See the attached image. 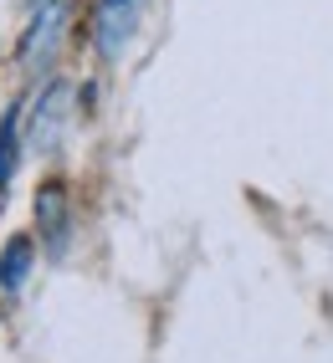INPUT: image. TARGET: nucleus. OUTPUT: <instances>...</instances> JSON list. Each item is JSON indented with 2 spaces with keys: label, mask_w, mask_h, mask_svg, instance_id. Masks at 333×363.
<instances>
[{
  "label": "nucleus",
  "mask_w": 333,
  "mask_h": 363,
  "mask_svg": "<svg viewBox=\"0 0 333 363\" xmlns=\"http://www.w3.org/2000/svg\"><path fill=\"white\" fill-rule=\"evenodd\" d=\"M72 16H77V0H41V6H31V21L21 31V72H46L62 57Z\"/></svg>",
  "instance_id": "obj_1"
},
{
  "label": "nucleus",
  "mask_w": 333,
  "mask_h": 363,
  "mask_svg": "<svg viewBox=\"0 0 333 363\" xmlns=\"http://www.w3.org/2000/svg\"><path fill=\"white\" fill-rule=\"evenodd\" d=\"M67 113H72V82L52 77V82L36 92L31 108H21V138H26L31 149L52 154L57 143H62V133H67Z\"/></svg>",
  "instance_id": "obj_2"
},
{
  "label": "nucleus",
  "mask_w": 333,
  "mask_h": 363,
  "mask_svg": "<svg viewBox=\"0 0 333 363\" xmlns=\"http://www.w3.org/2000/svg\"><path fill=\"white\" fill-rule=\"evenodd\" d=\"M144 6L149 0H98V11H92V46H98L103 62H118L129 52L138 21H144Z\"/></svg>",
  "instance_id": "obj_3"
},
{
  "label": "nucleus",
  "mask_w": 333,
  "mask_h": 363,
  "mask_svg": "<svg viewBox=\"0 0 333 363\" xmlns=\"http://www.w3.org/2000/svg\"><path fill=\"white\" fill-rule=\"evenodd\" d=\"M36 235L46 240V251H52V256L67 251V235H72V200H67V184L62 179H46L36 189Z\"/></svg>",
  "instance_id": "obj_4"
},
{
  "label": "nucleus",
  "mask_w": 333,
  "mask_h": 363,
  "mask_svg": "<svg viewBox=\"0 0 333 363\" xmlns=\"http://www.w3.org/2000/svg\"><path fill=\"white\" fill-rule=\"evenodd\" d=\"M21 154H26V138H21V108H11L0 118V210L11 200V179L21 169Z\"/></svg>",
  "instance_id": "obj_5"
},
{
  "label": "nucleus",
  "mask_w": 333,
  "mask_h": 363,
  "mask_svg": "<svg viewBox=\"0 0 333 363\" xmlns=\"http://www.w3.org/2000/svg\"><path fill=\"white\" fill-rule=\"evenodd\" d=\"M31 266H36V240L31 235H11L6 251H0V286H6V292H21L26 277H31Z\"/></svg>",
  "instance_id": "obj_6"
}]
</instances>
